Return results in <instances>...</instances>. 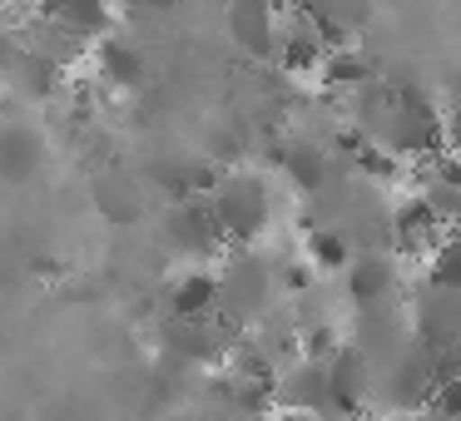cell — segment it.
I'll use <instances>...</instances> for the list:
<instances>
[{"instance_id": "obj_9", "label": "cell", "mask_w": 461, "mask_h": 421, "mask_svg": "<svg viewBox=\"0 0 461 421\" xmlns=\"http://www.w3.org/2000/svg\"><path fill=\"white\" fill-rule=\"evenodd\" d=\"M219 278L213 273H189V278H179V288H174V318H209V308L219 302Z\"/></svg>"}, {"instance_id": "obj_21", "label": "cell", "mask_w": 461, "mask_h": 421, "mask_svg": "<svg viewBox=\"0 0 461 421\" xmlns=\"http://www.w3.org/2000/svg\"><path fill=\"white\" fill-rule=\"evenodd\" d=\"M144 5H154V11H174L179 0H144Z\"/></svg>"}, {"instance_id": "obj_8", "label": "cell", "mask_w": 461, "mask_h": 421, "mask_svg": "<svg viewBox=\"0 0 461 421\" xmlns=\"http://www.w3.org/2000/svg\"><path fill=\"white\" fill-rule=\"evenodd\" d=\"M328 50L318 40V25L308 21V31H293V35H278V65L288 75H308V70H322Z\"/></svg>"}, {"instance_id": "obj_2", "label": "cell", "mask_w": 461, "mask_h": 421, "mask_svg": "<svg viewBox=\"0 0 461 421\" xmlns=\"http://www.w3.org/2000/svg\"><path fill=\"white\" fill-rule=\"evenodd\" d=\"M328 387H332V411L357 417L362 397H367V362H362L357 347H338L328 357Z\"/></svg>"}, {"instance_id": "obj_12", "label": "cell", "mask_w": 461, "mask_h": 421, "mask_svg": "<svg viewBox=\"0 0 461 421\" xmlns=\"http://www.w3.org/2000/svg\"><path fill=\"white\" fill-rule=\"evenodd\" d=\"M95 203H100V213L110 223H134L140 219V193H134V184L114 179V174L95 179Z\"/></svg>"}, {"instance_id": "obj_11", "label": "cell", "mask_w": 461, "mask_h": 421, "mask_svg": "<svg viewBox=\"0 0 461 421\" xmlns=\"http://www.w3.org/2000/svg\"><path fill=\"white\" fill-rule=\"evenodd\" d=\"M392 288V263L382 258V253H367V258H357L352 263V278H348V292H352V302H377L382 292Z\"/></svg>"}, {"instance_id": "obj_17", "label": "cell", "mask_w": 461, "mask_h": 421, "mask_svg": "<svg viewBox=\"0 0 461 421\" xmlns=\"http://www.w3.org/2000/svg\"><path fill=\"white\" fill-rule=\"evenodd\" d=\"M332 352H338L332 327H318V332H308V337H303V357H308V362H328Z\"/></svg>"}, {"instance_id": "obj_13", "label": "cell", "mask_w": 461, "mask_h": 421, "mask_svg": "<svg viewBox=\"0 0 461 421\" xmlns=\"http://www.w3.org/2000/svg\"><path fill=\"white\" fill-rule=\"evenodd\" d=\"M367 80H372V65L362 60L357 50H332L328 60H322V85H328V90H362Z\"/></svg>"}, {"instance_id": "obj_4", "label": "cell", "mask_w": 461, "mask_h": 421, "mask_svg": "<svg viewBox=\"0 0 461 421\" xmlns=\"http://www.w3.org/2000/svg\"><path fill=\"white\" fill-rule=\"evenodd\" d=\"M283 401L298 411H332V387H328V362H308L283 377Z\"/></svg>"}, {"instance_id": "obj_16", "label": "cell", "mask_w": 461, "mask_h": 421, "mask_svg": "<svg viewBox=\"0 0 461 421\" xmlns=\"http://www.w3.org/2000/svg\"><path fill=\"white\" fill-rule=\"evenodd\" d=\"M308 258L318 268H348V243H342V233H332V228L308 233Z\"/></svg>"}, {"instance_id": "obj_19", "label": "cell", "mask_w": 461, "mask_h": 421, "mask_svg": "<svg viewBox=\"0 0 461 421\" xmlns=\"http://www.w3.org/2000/svg\"><path fill=\"white\" fill-rule=\"evenodd\" d=\"M308 282H312V273L303 268V263H293V268H288V288L298 292V288H308Z\"/></svg>"}, {"instance_id": "obj_1", "label": "cell", "mask_w": 461, "mask_h": 421, "mask_svg": "<svg viewBox=\"0 0 461 421\" xmlns=\"http://www.w3.org/2000/svg\"><path fill=\"white\" fill-rule=\"evenodd\" d=\"M213 209H219L223 228L233 233V238H253V233L268 223V203H263V189L253 179H233L219 189V199H213Z\"/></svg>"}, {"instance_id": "obj_7", "label": "cell", "mask_w": 461, "mask_h": 421, "mask_svg": "<svg viewBox=\"0 0 461 421\" xmlns=\"http://www.w3.org/2000/svg\"><path fill=\"white\" fill-rule=\"evenodd\" d=\"M95 60H100V80L120 85V90H140L144 85V55L130 40H120V35H110Z\"/></svg>"}, {"instance_id": "obj_20", "label": "cell", "mask_w": 461, "mask_h": 421, "mask_svg": "<svg viewBox=\"0 0 461 421\" xmlns=\"http://www.w3.org/2000/svg\"><path fill=\"white\" fill-rule=\"evenodd\" d=\"M447 134H451V144H456V149H461V104H456V110H451V124H447Z\"/></svg>"}, {"instance_id": "obj_3", "label": "cell", "mask_w": 461, "mask_h": 421, "mask_svg": "<svg viewBox=\"0 0 461 421\" xmlns=\"http://www.w3.org/2000/svg\"><path fill=\"white\" fill-rule=\"evenodd\" d=\"M11 80H15V90H25L31 100H50V94H60L65 65L35 55L31 45H15V50H11Z\"/></svg>"}, {"instance_id": "obj_22", "label": "cell", "mask_w": 461, "mask_h": 421, "mask_svg": "<svg viewBox=\"0 0 461 421\" xmlns=\"http://www.w3.org/2000/svg\"><path fill=\"white\" fill-rule=\"evenodd\" d=\"M421 421H456V417H447V411H437V407H431V411H427V417H421Z\"/></svg>"}, {"instance_id": "obj_15", "label": "cell", "mask_w": 461, "mask_h": 421, "mask_svg": "<svg viewBox=\"0 0 461 421\" xmlns=\"http://www.w3.org/2000/svg\"><path fill=\"white\" fill-rule=\"evenodd\" d=\"M431 288L437 292H461V233H451L437 253H431Z\"/></svg>"}, {"instance_id": "obj_5", "label": "cell", "mask_w": 461, "mask_h": 421, "mask_svg": "<svg viewBox=\"0 0 461 421\" xmlns=\"http://www.w3.org/2000/svg\"><path fill=\"white\" fill-rule=\"evenodd\" d=\"M41 15L70 25V31L85 35V40L110 35V0H41Z\"/></svg>"}, {"instance_id": "obj_6", "label": "cell", "mask_w": 461, "mask_h": 421, "mask_svg": "<svg viewBox=\"0 0 461 421\" xmlns=\"http://www.w3.org/2000/svg\"><path fill=\"white\" fill-rule=\"evenodd\" d=\"M31 50L70 70L75 60H85V35H75L70 25L50 21V15H41V21H35V31H31Z\"/></svg>"}, {"instance_id": "obj_18", "label": "cell", "mask_w": 461, "mask_h": 421, "mask_svg": "<svg viewBox=\"0 0 461 421\" xmlns=\"http://www.w3.org/2000/svg\"><path fill=\"white\" fill-rule=\"evenodd\" d=\"M357 164H362L367 174H382V179H387V174L397 169V164H387V154H382V149H362V154H357Z\"/></svg>"}, {"instance_id": "obj_10", "label": "cell", "mask_w": 461, "mask_h": 421, "mask_svg": "<svg viewBox=\"0 0 461 421\" xmlns=\"http://www.w3.org/2000/svg\"><path fill=\"white\" fill-rule=\"evenodd\" d=\"M0 159H5V179L21 184L25 174L41 159V134L25 130V124H5V139H0Z\"/></svg>"}, {"instance_id": "obj_14", "label": "cell", "mask_w": 461, "mask_h": 421, "mask_svg": "<svg viewBox=\"0 0 461 421\" xmlns=\"http://www.w3.org/2000/svg\"><path fill=\"white\" fill-rule=\"evenodd\" d=\"M283 169H288V179L298 184L303 193H318L322 179H328V164H322V154L312 149V144H293V149L283 154Z\"/></svg>"}]
</instances>
